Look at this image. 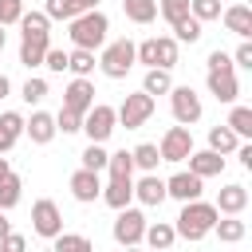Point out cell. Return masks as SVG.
Here are the masks:
<instances>
[{
  "label": "cell",
  "instance_id": "cell-49",
  "mask_svg": "<svg viewBox=\"0 0 252 252\" xmlns=\"http://www.w3.org/2000/svg\"><path fill=\"white\" fill-rule=\"evenodd\" d=\"M8 232H12V220H8V217H4V209H0V236H8Z\"/></svg>",
  "mask_w": 252,
  "mask_h": 252
},
{
  "label": "cell",
  "instance_id": "cell-11",
  "mask_svg": "<svg viewBox=\"0 0 252 252\" xmlns=\"http://www.w3.org/2000/svg\"><path fill=\"white\" fill-rule=\"evenodd\" d=\"M67 185H71V197H75L79 205H94V201L102 197V177H98L94 169H87V165H79Z\"/></svg>",
  "mask_w": 252,
  "mask_h": 252
},
{
  "label": "cell",
  "instance_id": "cell-5",
  "mask_svg": "<svg viewBox=\"0 0 252 252\" xmlns=\"http://www.w3.org/2000/svg\"><path fill=\"white\" fill-rule=\"evenodd\" d=\"M114 213H118V217H114V228H110L114 244H122V248L142 244V232H146V213H142V209H134V205H122V209H114Z\"/></svg>",
  "mask_w": 252,
  "mask_h": 252
},
{
  "label": "cell",
  "instance_id": "cell-45",
  "mask_svg": "<svg viewBox=\"0 0 252 252\" xmlns=\"http://www.w3.org/2000/svg\"><path fill=\"white\" fill-rule=\"evenodd\" d=\"M232 63L244 67V71H252V43H248V39H240V47L232 51Z\"/></svg>",
  "mask_w": 252,
  "mask_h": 252
},
{
  "label": "cell",
  "instance_id": "cell-50",
  "mask_svg": "<svg viewBox=\"0 0 252 252\" xmlns=\"http://www.w3.org/2000/svg\"><path fill=\"white\" fill-rule=\"evenodd\" d=\"M79 4V12H91V8H98V0H75Z\"/></svg>",
  "mask_w": 252,
  "mask_h": 252
},
{
  "label": "cell",
  "instance_id": "cell-18",
  "mask_svg": "<svg viewBox=\"0 0 252 252\" xmlns=\"http://www.w3.org/2000/svg\"><path fill=\"white\" fill-rule=\"evenodd\" d=\"M24 134L35 142V146H47L59 130H55V114L47 110H32V118H24Z\"/></svg>",
  "mask_w": 252,
  "mask_h": 252
},
{
  "label": "cell",
  "instance_id": "cell-47",
  "mask_svg": "<svg viewBox=\"0 0 252 252\" xmlns=\"http://www.w3.org/2000/svg\"><path fill=\"white\" fill-rule=\"evenodd\" d=\"M232 154L240 158V165H244V169H252V142H248V138H244V142H240V146H236Z\"/></svg>",
  "mask_w": 252,
  "mask_h": 252
},
{
  "label": "cell",
  "instance_id": "cell-20",
  "mask_svg": "<svg viewBox=\"0 0 252 252\" xmlns=\"http://www.w3.org/2000/svg\"><path fill=\"white\" fill-rule=\"evenodd\" d=\"M142 244H150V248H158V252H165V248H173V244H177V228H173L169 220H146V232H142Z\"/></svg>",
  "mask_w": 252,
  "mask_h": 252
},
{
  "label": "cell",
  "instance_id": "cell-9",
  "mask_svg": "<svg viewBox=\"0 0 252 252\" xmlns=\"http://www.w3.org/2000/svg\"><path fill=\"white\" fill-rule=\"evenodd\" d=\"M59 228H63V213H59V205H55L51 197H39V201L32 205V232L43 236V240H51Z\"/></svg>",
  "mask_w": 252,
  "mask_h": 252
},
{
  "label": "cell",
  "instance_id": "cell-42",
  "mask_svg": "<svg viewBox=\"0 0 252 252\" xmlns=\"http://www.w3.org/2000/svg\"><path fill=\"white\" fill-rule=\"evenodd\" d=\"M20 16H24V0H0V24L4 28H12Z\"/></svg>",
  "mask_w": 252,
  "mask_h": 252
},
{
  "label": "cell",
  "instance_id": "cell-15",
  "mask_svg": "<svg viewBox=\"0 0 252 252\" xmlns=\"http://www.w3.org/2000/svg\"><path fill=\"white\" fill-rule=\"evenodd\" d=\"M91 102H94V83H91L87 75H75V79L67 83V91H63V106H71V110L87 114V110H91Z\"/></svg>",
  "mask_w": 252,
  "mask_h": 252
},
{
  "label": "cell",
  "instance_id": "cell-16",
  "mask_svg": "<svg viewBox=\"0 0 252 252\" xmlns=\"http://www.w3.org/2000/svg\"><path fill=\"white\" fill-rule=\"evenodd\" d=\"M134 201L146 205V209H154V205L165 201V181L158 177V169H154V173H142V177L134 181Z\"/></svg>",
  "mask_w": 252,
  "mask_h": 252
},
{
  "label": "cell",
  "instance_id": "cell-31",
  "mask_svg": "<svg viewBox=\"0 0 252 252\" xmlns=\"http://www.w3.org/2000/svg\"><path fill=\"white\" fill-rule=\"evenodd\" d=\"M130 154H134V169H142V173H154V169H158V161H161L158 142H142V146H134Z\"/></svg>",
  "mask_w": 252,
  "mask_h": 252
},
{
  "label": "cell",
  "instance_id": "cell-22",
  "mask_svg": "<svg viewBox=\"0 0 252 252\" xmlns=\"http://www.w3.org/2000/svg\"><path fill=\"white\" fill-rule=\"evenodd\" d=\"M217 213H244L248 209V189L240 185V181H228L220 193H217Z\"/></svg>",
  "mask_w": 252,
  "mask_h": 252
},
{
  "label": "cell",
  "instance_id": "cell-48",
  "mask_svg": "<svg viewBox=\"0 0 252 252\" xmlns=\"http://www.w3.org/2000/svg\"><path fill=\"white\" fill-rule=\"evenodd\" d=\"M8 91H12V79H8V75H4V71H0V102H4V98H8Z\"/></svg>",
  "mask_w": 252,
  "mask_h": 252
},
{
  "label": "cell",
  "instance_id": "cell-24",
  "mask_svg": "<svg viewBox=\"0 0 252 252\" xmlns=\"http://www.w3.org/2000/svg\"><path fill=\"white\" fill-rule=\"evenodd\" d=\"M232 110H228V118H224V126L236 134V138H252V106H240V102H228Z\"/></svg>",
  "mask_w": 252,
  "mask_h": 252
},
{
  "label": "cell",
  "instance_id": "cell-36",
  "mask_svg": "<svg viewBox=\"0 0 252 252\" xmlns=\"http://www.w3.org/2000/svg\"><path fill=\"white\" fill-rule=\"evenodd\" d=\"M0 134H4L8 142H20V138H24V114H20V110H4V114H0Z\"/></svg>",
  "mask_w": 252,
  "mask_h": 252
},
{
  "label": "cell",
  "instance_id": "cell-54",
  "mask_svg": "<svg viewBox=\"0 0 252 252\" xmlns=\"http://www.w3.org/2000/svg\"><path fill=\"white\" fill-rule=\"evenodd\" d=\"M220 4H224V0H220Z\"/></svg>",
  "mask_w": 252,
  "mask_h": 252
},
{
  "label": "cell",
  "instance_id": "cell-19",
  "mask_svg": "<svg viewBox=\"0 0 252 252\" xmlns=\"http://www.w3.org/2000/svg\"><path fill=\"white\" fill-rule=\"evenodd\" d=\"M213 232H217L220 244H240V240L248 236V224L240 220V213H220V217L213 220Z\"/></svg>",
  "mask_w": 252,
  "mask_h": 252
},
{
  "label": "cell",
  "instance_id": "cell-3",
  "mask_svg": "<svg viewBox=\"0 0 252 252\" xmlns=\"http://www.w3.org/2000/svg\"><path fill=\"white\" fill-rule=\"evenodd\" d=\"M134 59L142 67H165V71H173L177 67V39L173 35H150V39L134 43Z\"/></svg>",
  "mask_w": 252,
  "mask_h": 252
},
{
  "label": "cell",
  "instance_id": "cell-41",
  "mask_svg": "<svg viewBox=\"0 0 252 252\" xmlns=\"http://www.w3.org/2000/svg\"><path fill=\"white\" fill-rule=\"evenodd\" d=\"M158 16H161L165 24H173V20L189 16V0H158Z\"/></svg>",
  "mask_w": 252,
  "mask_h": 252
},
{
  "label": "cell",
  "instance_id": "cell-52",
  "mask_svg": "<svg viewBox=\"0 0 252 252\" xmlns=\"http://www.w3.org/2000/svg\"><path fill=\"white\" fill-rule=\"evenodd\" d=\"M4 43H8V32H4V24H0V51H4Z\"/></svg>",
  "mask_w": 252,
  "mask_h": 252
},
{
  "label": "cell",
  "instance_id": "cell-34",
  "mask_svg": "<svg viewBox=\"0 0 252 252\" xmlns=\"http://www.w3.org/2000/svg\"><path fill=\"white\" fill-rule=\"evenodd\" d=\"M51 248H55V252H87L91 240L79 236V232H63V228H59V232L51 236Z\"/></svg>",
  "mask_w": 252,
  "mask_h": 252
},
{
  "label": "cell",
  "instance_id": "cell-28",
  "mask_svg": "<svg viewBox=\"0 0 252 252\" xmlns=\"http://www.w3.org/2000/svg\"><path fill=\"white\" fill-rule=\"evenodd\" d=\"M16 24H20V35H51L47 12H28V8H24V16H20Z\"/></svg>",
  "mask_w": 252,
  "mask_h": 252
},
{
  "label": "cell",
  "instance_id": "cell-39",
  "mask_svg": "<svg viewBox=\"0 0 252 252\" xmlns=\"http://www.w3.org/2000/svg\"><path fill=\"white\" fill-rule=\"evenodd\" d=\"M79 126H83V114L71 110V106H59V114H55V130H59V134H79Z\"/></svg>",
  "mask_w": 252,
  "mask_h": 252
},
{
  "label": "cell",
  "instance_id": "cell-46",
  "mask_svg": "<svg viewBox=\"0 0 252 252\" xmlns=\"http://www.w3.org/2000/svg\"><path fill=\"white\" fill-rule=\"evenodd\" d=\"M0 248H4V252H24L28 240H24L20 232H8V236H0Z\"/></svg>",
  "mask_w": 252,
  "mask_h": 252
},
{
  "label": "cell",
  "instance_id": "cell-1",
  "mask_svg": "<svg viewBox=\"0 0 252 252\" xmlns=\"http://www.w3.org/2000/svg\"><path fill=\"white\" fill-rule=\"evenodd\" d=\"M217 217H220V213H217V205H209V201L193 197V201H181V213H177L173 228H177V236H181V240L197 244V240H205V236L213 232V220H217Z\"/></svg>",
  "mask_w": 252,
  "mask_h": 252
},
{
  "label": "cell",
  "instance_id": "cell-13",
  "mask_svg": "<svg viewBox=\"0 0 252 252\" xmlns=\"http://www.w3.org/2000/svg\"><path fill=\"white\" fill-rule=\"evenodd\" d=\"M209 94L217 102H236L240 98V83H236V67H224V71H209Z\"/></svg>",
  "mask_w": 252,
  "mask_h": 252
},
{
  "label": "cell",
  "instance_id": "cell-25",
  "mask_svg": "<svg viewBox=\"0 0 252 252\" xmlns=\"http://www.w3.org/2000/svg\"><path fill=\"white\" fill-rule=\"evenodd\" d=\"M20 197H24V181L8 169V173H0V209L8 213V209H16L20 205Z\"/></svg>",
  "mask_w": 252,
  "mask_h": 252
},
{
  "label": "cell",
  "instance_id": "cell-7",
  "mask_svg": "<svg viewBox=\"0 0 252 252\" xmlns=\"http://www.w3.org/2000/svg\"><path fill=\"white\" fill-rule=\"evenodd\" d=\"M79 130L87 134V142H106V138L118 130L114 106H106V102H91V110L83 114V126H79Z\"/></svg>",
  "mask_w": 252,
  "mask_h": 252
},
{
  "label": "cell",
  "instance_id": "cell-17",
  "mask_svg": "<svg viewBox=\"0 0 252 252\" xmlns=\"http://www.w3.org/2000/svg\"><path fill=\"white\" fill-rule=\"evenodd\" d=\"M220 20H224V28H228L232 35H240V39H248V35H252V8H248V4L228 0V8L220 12Z\"/></svg>",
  "mask_w": 252,
  "mask_h": 252
},
{
  "label": "cell",
  "instance_id": "cell-37",
  "mask_svg": "<svg viewBox=\"0 0 252 252\" xmlns=\"http://www.w3.org/2000/svg\"><path fill=\"white\" fill-rule=\"evenodd\" d=\"M43 12H47V20H75L79 16V4L75 0H43Z\"/></svg>",
  "mask_w": 252,
  "mask_h": 252
},
{
  "label": "cell",
  "instance_id": "cell-4",
  "mask_svg": "<svg viewBox=\"0 0 252 252\" xmlns=\"http://www.w3.org/2000/svg\"><path fill=\"white\" fill-rule=\"evenodd\" d=\"M134 63H138L134 59V39H110L98 51V71L106 79H126L134 71Z\"/></svg>",
  "mask_w": 252,
  "mask_h": 252
},
{
  "label": "cell",
  "instance_id": "cell-2",
  "mask_svg": "<svg viewBox=\"0 0 252 252\" xmlns=\"http://www.w3.org/2000/svg\"><path fill=\"white\" fill-rule=\"evenodd\" d=\"M106 32H110V20H106V12H98V8H91V12H79L75 20H67L71 47L98 51V47L106 43Z\"/></svg>",
  "mask_w": 252,
  "mask_h": 252
},
{
  "label": "cell",
  "instance_id": "cell-53",
  "mask_svg": "<svg viewBox=\"0 0 252 252\" xmlns=\"http://www.w3.org/2000/svg\"><path fill=\"white\" fill-rule=\"evenodd\" d=\"M8 169H12V165H8V158L0 154V173H8Z\"/></svg>",
  "mask_w": 252,
  "mask_h": 252
},
{
  "label": "cell",
  "instance_id": "cell-23",
  "mask_svg": "<svg viewBox=\"0 0 252 252\" xmlns=\"http://www.w3.org/2000/svg\"><path fill=\"white\" fill-rule=\"evenodd\" d=\"M102 201H106L110 209L130 205V201H134V177H110V181L102 185Z\"/></svg>",
  "mask_w": 252,
  "mask_h": 252
},
{
  "label": "cell",
  "instance_id": "cell-12",
  "mask_svg": "<svg viewBox=\"0 0 252 252\" xmlns=\"http://www.w3.org/2000/svg\"><path fill=\"white\" fill-rule=\"evenodd\" d=\"M205 193V181L193 173V169H177L169 181H165V197H173V201H193V197H201Z\"/></svg>",
  "mask_w": 252,
  "mask_h": 252
},
{
  "label": "cell",
  "instance_id": "cell-8",
  "mask_svg": "<svg viewBox=\"0 0 252 252\" xmlns=\"http://www.w3.org/2000/svg\"><path fill=\"white\" fill-rule=\"evenodd\" d=\"M169 106H173V118L181 122V126H193V122H201V114H205V106H201V94L185 83V87H169Z\"/></svg>",
  "mask_w": 252,
  "mask_h": 252
},
{
  "label": "cell",
  "instance_id": "cell-40",
  "mask_svg": "<svg viewBox=\"0 0 252 252\" xmlns=\"http://www.w3.org/2000/svg\"><path fill=\"white\" fill-rule=\"evenodd\" d=\"M189 12H193L201 24H209V20H220V0H189Z\"/></svg>",
  "mask_w": 252,
  "mask_h": 252
},
{
  "label": "cell",
  "instance_id": "cell-32",
  "mask_svg": "<svg viewBox=\"0 0 252 252\" xmlns=\"http://www.w3.org/2000/svg\"><path fill=\"white\" fill-rule=\"evenodd\" d=\"M94 67H98V63H94V51H87V47L67 51V71H71V75H87V79H91Z\"/></svg>",
  "mask_w": 252,
  "mask_h": 252
},
{
  "label": "cell",
  "instance_id": "cell-33",
  "mask_svg": "<svg viewBox=\"0 0 252 252\" xmlns=\"http://www.w3.org/2000/svg\"><path fill=\"white\" fill-rule=\"evenodd\" d=\"M106 177H134V154L130 150H114L106 158Z\"/></svg>",
  "mask_w": 252,
  "mask_h": 252
},
{
  "label": "cell",
  "instance_id": "cell-44",
  "mask_svg": "<svg viewBox=\"0 0 252 252\" xmlns=\"http://www.w3.org/2000/svg\"><path fill=\"white\" fill-rule=\"evenodd\" d=\"M224 67H236V63H232V55H228V51H220V47H217V51H209L205 71H224Z\"/></svg>",
  "mask_w": 252,
  "mask_h": 252
},
{
  "label": "cell",
  "instance_id": "cell-51",
  "mask_svg": "<svg viewBox=\"0 0 252 252\" xmlns=\"http://www.w3.org/2000/svg\"><path fill=\"white\" fill-rule=\"evenodd\" d=\"M12 146H16V142H8V138H4V134H0V154H8V150H12Z\"/></svg>",
  "mask_w": 252,
  "mask_h": 252
},
{
  "label": "cell",
  "instance_id": "cell-27",
  "mask_svg": "<svg viewBox=\"0 0 252 252\" xmlns=\"http://www.w3.org/2000/svg\"><path fill=\"white\" fill-rule=\"evenodd\" d=\"M169 28H173V39H177V43H197V39L205 35V32H201L205 24H201L193 12H189V16H181V20H173Z\"/></svg>",
  "mask_w": 252,
  "mask_h": 252
},
{
  "label": "cell",
  "instance_id": "cell-38",
  "mask_svg": "<svg viewBox=\"0 0 252 252\" xmlns=\"http://www.w3.org/2000/svg\"><path fill=\"white\" fill-rule=\"evenodd\" d=\"M20 98H24L28 106H39V102L47 98V83H43L39 75H32V79H28L24 87H20Z\"/></svg>",
  "mask_w": 252,
  "mask_h": 252
},
{
  "label": "cell",
  "instance_id": "cell-30",
  "mask_svg": "<svg viewBox=\"0 0 252 252\" xmlns=\"http://www.w3.org/2000/svg\"><path fill=\"white\" fill-rule=\"evenodd\" d=\"M240 142H244V138H236V134H232V130H228L224 122L209 130V150H217V154H224V158H228V154H232V150H236Z\"/></svg>",
  "mask_w": 252,
  "mask_h": 252
},
{
  "label": "cell",
  "instance_id": "cell-26",
  "mask_svg": "<svg viewBox=\"0 0 252 252\" xmlns=\"http://www.w3.org/2000/svg\"><path fill=\"white\" fill-rule=\"evenodd\" d=\"M122 12L130 24H154L158 20V0H122Z\"/></svg>",
  "mask_w": 252,
  "mask_h": 252
},
{
  "label": "cell",
  "instance_id": "cell-14",
  "mask_svg": "<svg viewBox=\"0 0 252 252\" xmlns=\"http://www.w3.org/2000/svg\"><path fill=\"white\" fill-rule=\"evenodd\" d=\"M185 161H189V169H193L201 181H209V177H220V173H224V154H217V150H197V146H193Z\"/></svg>",
  "mask_w": 252,
  "mask_h": 252
},
{
  "label": "cell",
  "instance_id": "cell-21",
  "mask_svg": "<svg viewBox=\"0 0 252 252\" xmlns=\"http://www.w3.org/2000/svg\"><path fill=\"white\" fill-rule=\"evenodd\" d=\"M51 47V35H24L20 39V63L28 67V71H35V67H43V51Z\"/></svg>",
  "mask_w": 252,
  "mask_h": 252
},
{
  "label": "cell",
  "instance_id": "cell-43",
  "mask_svg": "<svg viewBox=\"0 0 252 252\" xmlns=\"http://www.w3.org/2000/svg\"><path fill=\"white\" fill-rule=\"evenodd\" d=\"M43 67L55 71V75L67 71V51H63V47H47V51H43Z\"/></svg>",
  "mask_w": 252,
  "mask_h": 252
},
{
  "label": "cell",
  "instance_id": "cell-35",
  "mask_svg": "<svg viewBox=\"0 0 252 252\" xmlns=\"http://www.w3.org/2000/svg\"><path fill=\"white\" fill-rule=\"evenodd\" d=\"M106 142H87V150H83V165L87 169H94V173H102L106 169Z\"/></svg>",
  "mask_w": 252,
  "mask_h": 252
},
{
  "label": "cell",
  "instance_id": "cell-10",
  "mask_svg": "<svg viewBox=\"0 0 252 252\" xmlns=\"http://www.w3.org/2000/svg\"><path fill=\"white\" fill-rule=\"evenodd\" d=\"M158 150H161V161H185L189 158V150H193V134H189V126H169L165 134H161V142H158Z\"/></svg>",
  "mask_w": 252,
  "mask_h": 252
},
{
  "label": "cell",
  "instance_id": "cell-6",
  "mask_svg": "<svg viewBox=\"0 0 252 252\" xmlns=\"http://www.w3.org/2000/svg\"><path fill=\"white\" fill-rule=\"evenodd\" d=\"M114 118H118V126H126V130L146 126V122L154 118V94H146V91L126 94V98H122V106L114 110Z\"/></svg>",
  "mask_w": 252,
  "mask_h": 252
},
{
  "label": "cell",
  "instance_id": "cell-29",
  "mask_svg": "<svg viewBox=\"0 0 252 252\" xmlns=\"http://www.w3.org/2000/svg\"><path fill=\"white\" fill-rule=\"evenodd\" d=\"M169 87H173V79H169V71L165 67H146V79H142V91L146 94H169Z\"/></svg>",
  "mask_w": 252,
  "mask_h": 252
}]
</instances>
